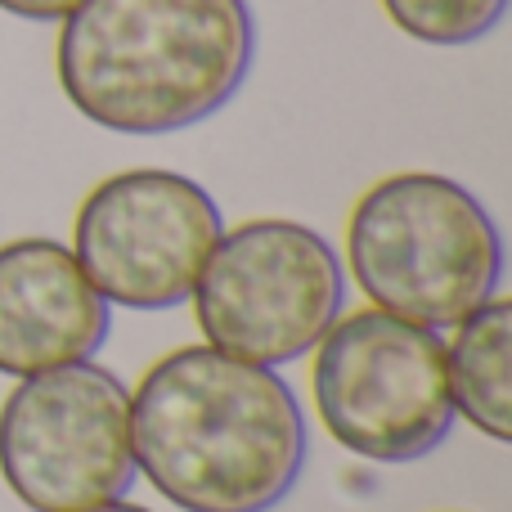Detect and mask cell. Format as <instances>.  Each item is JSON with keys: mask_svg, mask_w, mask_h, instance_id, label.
<instances>
[{"mask_svg": "<svg viewBox=\"0 0 512 512\" xmlns=\"http://www.w3.org/2000/svg\"><path fill=\"white\" fill-rule=\"evenodd\" d=\"M225 221L180 171L140 167L99 180L72 221V256L90 288L122 310H171L194 297Z\"/></svg>", "mask_w": 512, "mask_h": 512, "instance_id": "cell-7", "label": "cell"}, {"mask_svg": "<svg viewBox=\"0 0 512 512\" xmlns=\"http://www.w3.org/2000/svg\"><path fill=\"white\" fill-rule=\"evenodd\" d=\"M297 391L212 346L162 355L131 391L135 472L185 512H270L306 468Z\"/></svg>", "mask_w": 512, "mask_h": 512, "instance_id": "cell-1", "label": "cell"}, {"mask_svg": "<svg viewBox=\"0 0 512 512\" xmlns=\"http://www.w3.org/2000/svg\"><path fill=\"white\" fill-rule=\"evenodd\" d=\"M86 512H153V508H140V504H126V499H113V504H99V508H86Z\"/></svg>", "mask_w": 512, "mask_h": 512, "instance_id": "cell-12", "label": "cell"}, {"mask_svg": "<svg viewBox=\"0 0 512 512\" xmlns=\"http://www.w3.org/2000/svg\"><path fill=\"white\" fill-rule=\"evenodd\" d=\"M81 0H0V9L27 23H63V18L77 9Z\"/></svg>", "mask_w": 512, "mask_h": 512, "instance_id": "cell-11", "label": "cell"}, {"mask_svg": "<svg viewBox=\"0 0 512 512\" xmlns=\"http://www.w3.org/2000/svg\"><path fill=\"white\" fill-rule=\"evenodd\" d=\"M315 414L342 450L369 463H414L454 432L445 346L387 310H355L315 342Z\"/></svg>", "mask_w": 512, "mask_h": 512, "instance_id": "cell-4", "label": "cell"}, {"mask_svg": "<svg viewBox=\"0 0 512 512\" xmlns=\"http://www.w3.org/2000/svg\"><path fill=\"white\" fill-rule=\"evenodd\" d=\"M342 256L301 221H243L207 256L194 283V319L212 351L234 360H301L342 319Z\"/></svg>", "mask_w": 512, "mask_h": 512, "instance_id": "cell-5", "label": "cell"}, {"mask_svg": "<svg viewBox=\"0 0 512 512\" xmlns=\"http://www.w3.org/2000/svg\"><path fill=\"white\" fill-rule=\"evenodd\" d=\"M512 301L490 297L454 324L445 346V382L454 414H463L486 441H512Z\"/></svg>", "mask_w": 512, "mask_h": 512, "instance_id": "cell-9", "label": "cell"}, {"mask_svg": "<svg viewBox=\"0 0 512 512\" xmlns=\"http://www.w3.org/2000/svg\"><path fill=\"white\" fill-rule=\"evenodd\" d=\"M382 14L423 45H477L508 14V0H382Z\"/></svg>", "mask_w": 512, "mask_h": 512, "instance_id": "cell-10", "label": "cell"}, {"mask_svg": "<svg viewBox=\"0 0 512 512\" xmlns=\"http://www.w3.org/2000/svg\"><path fill=\"white\" fill-rule=\"evenodd\" d=\"M346 265L378 310L436 333L499 292L504 239L459 180L400 171L369 185L351 207Z\"/></svg>", "mask_w": 512, "mask_h": 512, "instance_id": "cell-3", "label": "cell"}, {"mask_svg": "<svg viewBox=\"0 0 512 512\" xmlns=\"http://www.w3.org/2000/svg\"><path fill=\"white\" fill-rule=\"evenodd\" d=\"M108 301L90 288L72 248L54 239L0 243V373L32 378L90 360L108 342Z\"/></svg>", "mask_w": 512, "mask_h": 512, "instance_id": "cell-8", "label": "cell"}, {"mask_svg": "<svg viewBox=\"0 0 512 512\" xmlns=\"http://www.w3.org/2000/svg\"><path fill=\"white\" fill-rule=\"evenodd\" d=\"M252 59L248 0H81L54 45L68 104L117 135H171L216 117Z\"/></svg>", "mask_w": 512, "mask_h": 512, "instance_id": "cell-2", "label": "cell"}, {"mask_svg": "<svg viewBox=\"0 0 512 512\" xmlns=\"http://www.w3.org/2000/svg\"><path fill=\"white\" fill-rule=\"evenodd\" d=\"M0 477L32 512H86L135 486L131 391L90 360L18 378L0 405Z\"/></svg>", "mask_w": 512, "mask_h": 512, "instance_id": "cell-6", "label": "cell"}]
</instances>
